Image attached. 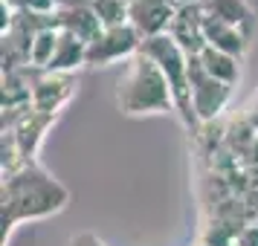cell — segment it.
Here are the masks:
<instances>
[{
    "instance_id": "5b68a950",
    "label": "cell",
    "mask_w": 258,
    "mask_h": 246,
    "mask_svg": "<svg viewBox=\"0 0 258 246\" xmlns=\"http://www.w3.org/2000/svg\"><path fill=\"white\" fill-rule=\"evenodd\" d=\"M188 87H191V107L198 122H209L221 113L226 102H229V84L212 78L209 72L203 70V64L198 58L188 61Z\"/></svg>"
},
{
    "instance_id": "9a60e30c",
    "label": "cell",
    "mask_w": 258,
    "mask_h": 246,
    "mask_svg": "<svg viewBox=\"0 0 258 246\" xmlns=\"http://www.w3.org/2000/svg\"><path fill=\"white\" fill-rule=\"evenodd\" d=\"M58 26H49V29H41L32 38V49H29V67H41L47 70L52 55H55V47H58Z\"/></svg>"
},
{
    "instance_id": "52a82bcc",
    "label": "cell",
    "mask_w": 258,
    "mask_h": 246,
    "mask_svg": "<svg viewBox=\"0 0 258 246\" xmlns=\"http://www.w3.org/2000/svg\"><path fill=\"white\" fill-rule=\"evenodd\" d=\"M177 6L171 0H131L128 3V24L145 38L165 35L174 21Z\"/></svg>"
},
{
    "instance_id": "8fae6325",
    "label": "cell",
    "mask_w": 258,
    "mask_h": 246,
    "mask_svg": "<svg viewBox=\"0 0 258 246\" xmlns=\"http://www.w3.org/2000/svg\"><path fill=\"white\" fill-rule=\"evenodd\" d=\"M203 41H206V47H215L221 52H226V55H235L238 61L244 58L246 47H249V38L238 26H229L223 21L206 18V15H203Z\"/></svg>"
},
{
    "instance_id": "d6986e66",
    "label": "cell",
    "mask_w": 258,
    "mask_h": 246,
    "mask_svg": "<svg viewBox=\"0 0 258 246\" xmlns=\"http://www.w3.org/2000/svg\"><path fill=\"white\" fill-rule=\"evenodd\" d=\"M174 6H186V3H198V0H171Z\"/></svg>"
},
{
    "instance_id": "7c38bea8",
    "label": "cell",
    "mask_w": 258,
    "mask_h": 246,
    "mask_svg": "<svg viewBox=\"0 0 258 246\" xmlns=\"http://www.w3.org/2000/svg\"><path fill=\"white\" fill-rule=\"evenodd\" d=\"M55 26L67 29L73 35H79L84 44H90L102 35V21L96 18V12L90 6H79V9H55Z\"/></svg>"
},
{
    "instance_id": "5bb4252c",
    "label": "cell",
    "mask_w": 258,
    "mask_h": 246,
    "mask_svg": "<svg viewBox=\"0 0 258 246\" xmlns=\"http://www.w3.org/2000/svg\"><path fill=\"white\" fill-rule=\"evenodd\" d=\"M198 61L203 64V70L209 72L212 78L229 84V87H232V84L238 81V75H241L238 58H235V55H226V52H221V49H215V47H203Z\"/></svg>"
},
{
    "instance_id": "2e32d148",
    "label": "cell",
    "mask_w": 258,
    "mask_h": 246,
    "mask_svg": "<svg viewBox=\"0 0 258 246\" xmlns=\"http://www.w3.org/2000/svg\"><path fill=\"white\" fill-rule=\"evenodd\" d=\"M90 9H93L96 18L102 21V26L128 24V3H125V0H93Z\"/></svg>"
},
{
    "instance_id": "277c9868",
    "label": "cell",
    "mask_w": 258,
    "mask_h": 246,
    "mask_svg": "<svg viewBox=\"0 0 258 246\" xmlns=\"http://www.w3.org/2000/svg\"><path fill=\"white\" fill-rule=\"evenodd\" d=\"M142 47V35L131 24L105 26L102 35L87 44V61L84 67H107L119 58H134Z\"/></svg>"
},
{
    "instance_id": "ba28073f",
    "label": "cell",
    "mask_w": 258,
    "mask_h": 246,
    "mask_svg": "<svg viewBox=\"0 0 258 246\" xmlns=\"http://www.w3.org/2000/svg\"><path fill=\"white\" fill-rule=\"evenodd\" d=\"M168 35L174 38V44L188 58H198L206 41H203V9L198 3H186V6H177L174 21L168 26Z\"/></svg>"
},
{
    "instance_id": "ffe728a7",
    "label": "cell",
    "mask_w": 258,
    "mask_h": 246,
    "mask_svg": "<svg viewBox=\"0 0 258 246\" xmlns=\"http://www.w3.org/2000/svg\"><path fill=\"white\" fill-rule=\"evenodd\" d=\"M125 3H131V0H125Z\"/></svg>"
},
{
    "instance_id": "9c48e42d",
    "label": "cell",
    "mask_w": 258,
    "mask_h": 246,
    "mask_svg": "<svg viewBox=\"0 0 258 246\" xmlns=\"http://www.w3.org/2000/svg\"><path fill=\"white\" fill-rule=\"evenodd\" d=\"M73 75L67 72H44L38 81H32V107L44 113H58L73 96Z\"/></svg>"
},
{
    "instance_id": "3957f363",
    "label": "cell",
    "mask_w": 258,
    "mask_h": 246,
    "mask_svg": "<svg viewBox=\"0 0 258 246\" xmlns=\"http://www.w3.org/2000/svg\"><path fill=\"white\" fill-rule=\"evenodd\" d=\"M142 55H148L151 61L160 64V70L165 72V78L171 84V93H174V105L177 113L183 119L186 130L198 128V116H195V107H191V87H188V55L174 44V38L168 35H157V38H145L140 47Z\"/></svg>"
},
{
    "instance_id": "4fadbf2b",
    "label": "cell",
    "mask_w": 258,
    "mask_h": 246,
    "mask_svg": "<svg viewBox=\"0 0 258 246\" xmlns=\"http://www.w3.org/2000/svg\"><path fill=\"white\" fill-rule=\"evenodd\" d=\"M84 61H87V44H84L79 35L61 29L55 55H52V61H49V67L44 72H67V75H70L76 67H84Z\"/></svg>"
},
{
    "instance_id": "44dd1931",
    "label": "cell",
    "mask_w": 258,
    "mask_h": 246,
    "mask_svg": "<svg viewBox=\"0 0 258 246\" xmlns=\"http://www.w3.org/2000/svg\"><path fill=\"white\" fill-rule=\"evenodd\" d=\"M229 246H235V243H229Z\"/></svg>"
},
{
    "instance_id": "7a4b0ae2",
    "label": "cell",
    "mask_w": 258,
    "mask_h": 246,
    "mask_svg": "<svg viewBox=\"0 0 258 246\" xmlns=\"http://www.w3.org/2000/svg\"><path fill=\"white\" fill-rule=\"evenodd\" d=\"M116 107L125 116H145V113H165L177 110L171 84L160 70V64L148 55L137 52L128 58V67L116 81Z\"/></svg>"
},
{
    "instance_id": "ac0fdd59",
    "label": "cell",
    "mask_w": 258,
    "mask_h": 246,
    "mask_svg": "<svg viewBox=\"0 0 258 246\" xmlns=\"http://www.w3.org/2000/svg\"><path fill=\"white\" fill-rule=\"evenodd\" d=\"M70 246H105L102 240H96L93 234H79V237H73Z\"/></svg>"
},
{
    "instance_id": "8992f818",
    "label": "cell",
    "mask_w": 258,
    "mask_h": 246,
    "mask_svg": "<svg viewBox=\"0 0 258 246\" xmlns=\"http://www.w3.org/2000/svg\"><path fill=\"white\" fill-rule=\"evenodd\" d=\"M18 116L12 119V125H9V133L15 136L18 142V151H21V159L24 162H32V156H35L38 145L44 142V133L47 128L55 122L58 113H44V110H38V107H21V110H15Z\"/></svg>"
},
{
    "instance_id": "30bf717a",
    "label": "cell",
    "mask_w": 258,
    "mask_h": 246,
    "mask_svg": "<svg viewBox=\"0 0 258 246\" xmlns=\"http://www.w3.org/2000/svg\"><path fill=\"white\" fill-rule=\"evenodd\" d=\"M198 6L203 9L206 18L238 26L246 38L252 35V29H255V12L249 9L246 0H198Z\"/></svg>"
},
{
    "instance_id": "6da1fadb",
    "label": "cell",
    "mask_w": 258,
    "mask_h": 246,
    "mask_svg": "<svg viewBox=\"0 0 258 246\" xmlns=\"http://www.w3.org/2000/svg\"><path fill=\"white\" fill-rule=\"evenodd\" d=\"M67 188L58 186L38 162H24L12 174H3V240L15 223L38 220L67 206Z\"/></svg>"
},
{
    "instance_id": "e0dca14e",
    "label": "cell",
    "mask_w": 258,
    "mask_h": 246,
    "mask_svg": "<svg viewBox=\"0 0 258 246\" xmlns=\"http://www.w3.org/2000/svg\"><path fill=\"white\" fill-rule=\"evenodd\" d=\"M235 246H258V226H246L235 234Z\"/></svg>"
}]
</instances>
